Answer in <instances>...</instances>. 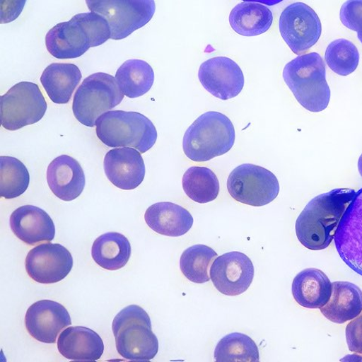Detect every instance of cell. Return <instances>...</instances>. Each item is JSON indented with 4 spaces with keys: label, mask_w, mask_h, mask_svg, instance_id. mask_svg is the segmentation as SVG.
I'll use <instances>...</instances> for the list:
<instances>
[{
    "label": "cell",
    "mask_w": 362,
    "mask_h": 362,
    "mask_svg": "<svg viewBox=\"0 0 362 362\" xmlns=\"http://www.w3.org/2000/svg\"><path fill=\"white\" fill-rule=\"evenodd\" d=\"M325 318L344 324L356 318L362 312V291L349 281H334L330 300L320 309Z\"/></svg>",
    "instance_id": "603a6c76"
},
{
    "label": "cell",
    "mask_w": 362,
    "mask_h": 362,
    "mask_svg": "<svg viewBox=\"0 0 362 362\" xmlns=\"http://www.w3.org/2000/svg\"><path fill=\"white\" fill-rule=\"evenodd\" d=\"M78 23L88 38L90 48L99 47L111 39V29L108 21L96 13L78 14L71 18Z\"/></svg>",
    "instance_id": "d6a6232c"
},
{
    "label": "cell",
    "mask_w": 362,
    "mask_h": 362,
    "mask_svg": "<svg viewBox=\"0 0 362 362\" xmlns=\"http://www.w3.org/2000/svg\"><path fill=\"white\" fill-rule=\"evenodd\" d=\"M274 16L266 6L255 2H243L231 11L230 23L233 30L244 37L263 34L273 24Z\"/></svg>",
    "instance_id": "d4e9b609"
},
{
    "label": "cell",
    "mask_w": 362,
    "mask_h": 362,
    "mask_svg": "<svg viewBox=\"0 0 362 362\" xmlns=\"http://www.w3.org/2000/svg\"><path fill=\"white\" fill-rule=\"evenodd\" d=\"M132 255L130 242L124 235L110 232L100 235L93 243L92 256L95 262L107 270L126 266Z\"/></svg>",
    "instance_id": "484cf974"
},
{
    "label": "cell",
    "mask_w": 362,
    "mask_h": 362,
    "mask_svg": "<svg viewBox=\"0 0 362 362\" xmlns=\"http://www.w3.org/2000/svg\"><path fill=\"white\" fill-rule=\"evenodd\" d=\"M104 168L110 182L124 190L139 187L146 173L141 153L132 147H121L110 151L105 156Z\"/></svg>",
    "instance_id": "2e32d148"
},
{
    "label": "cell",
    "mask_w": 362,
    "mask_h": 362,
    "mask_svg": "<svg viewBox=\"0 0 362 362\" xmlns=\"http://www.w3.org/2000/svg\"><path fill=\"white\" fill-rule=\"evenodd\" d=\"M88 9L109 22L111 39L119 40L144 26L153 18L154 0H86Z\"/></svg>",
    "instance_id": "52a82bcc"
},
{
    "label": "cell",
    "mask_w": 362,
    "mask_h": 362,
    "mask_svg": "<svg viewBox=\"0 0 362 362\" xmlns=\"http://www.w3.org/2000/svg\"><path fill=\"white\" fill-rule=\"evenodd\" d=\"M332 283L322 270L305 269L294 278L292 294L294 300L308 309H321L330 300Z\"/></svg>",
    "instance_id": "7402d4cb"
},
{
    "label": "cell",
    "mask_w": 362,
    "mask_h": 362,
    "mask_svg": "<svg viewBox=\"0 0 362 362\" xmlns=\"http://www.w3.org/2000/svg\"><path fill=\"white\" fill-rule=\"evenodd\" d=\"M346 337L351 352L362 355V315L347 325Z\"/></svg>",
    "instance_id": "e575fe53"
},
{
    "label": "cell",
    "mask_w": 362,
    "mask_h": 362,
    "mask_svg": "<svg viewBox=\"0 0 362 362\" xmlns=\"http://www.w3.org/2000/svg\"><path fill=\"white\" fill-rule=\"evenodd\" d=\"M27 0H0V22L8 24L16 20L24 9Z\"/></svg>",
    "instance_id": "d590c367"
},
{
    "label": "cell",
    "mask_w": 362,
    "mask_h": 362,
    "mask_svg": "<svg viewBox=\"0 0 362 362\" xmlns=\"http://www.w3.org/2000/svg\"><path fill=\"white\" fill-rule=\"evenodd\" d=\"M123 99L116 78L105 73L94 74L84 79L75 93L74 117L83 126L95 127L97 119L118 106Z\"/></svg>",
    "instance_id": "8992f818"
},
{
    "label": "cell",
    "mask_w": 362,
    "mask_h": 362,
    "mask_svg": "<svg viewBox=\"0 0 362 362\" xmlns=\"http://www.w3.org/2000/svg\"><path fill=\"white\" fill-rule=\"evenodd\" d=\"M71 324V315L64 305L49 300L33 303L25 315L28 333L44 344H55L59 334Z\"/></svg>",
    "instance_id": "9a60e30c"
},
{
    "label": "cell",
    "mask_w": 362,
    "mask_h": 362,
    "mask_svg": "<svg viewBox=\"0 0 362 362\" xmlns=\"http://www.w3.org/2000/svg\"><path fill=\"white\" fill-rule=\"evenodd\" d=\"M182 185L187 196L200 204L216 199L220 192L218 178L206 167L189 168L183 177Z\"/></svg>",
    "instance_id": "83f0119b"
},
{
    "label": "cell",
    "mask_w": 362,
    "mask_h": 362,
    "mask_svg": "<svg viewBox=\"0 0 362 362\" xmlns=\"http://www.w3.org/2000/svg\"><path fill=\"white\" fill-rule=\"evenodd\" d=\"M228 189L235 201L262 207L276 199L280 187L274 173L263 167L247 163L233 170L228 180Z\"/></svg>",
    "instance_id": "9c48e42d"
},
{
    "label": "cell",
    "mask_w": 362,
    "mask_h": 362,
    "mask_svg": "<svg viewBox=\"0 0 362 362\" xmlns=\"http://www.w3.org/2000/svg\"><path fill=\"white\" fill-rule=\"evenodd\" d=\"M45 45L58 59H73L84 54L90 45L82 27L71 19L55 25L47 34Z\"/></svg>",
    "instance_id": "ffe728a7"
},
{
    "label": "cell",
    "mask_w": 362,
    "mask_h": 362,
    "mask_svg": "<svg viewBox=\"0 0 362 362\" xmlns=\"http://www.w3.org/2000/svg\"><path fill=\"white\" fill-rule=\"evenodd\" d=\"M74 266L69 251L61 244H41L28 254L25 267L29 276L41 284H54L64 279Z\"/></svg>",
    "instance_id": "8fae6325"
},
{
    "label": "cell",
    "mask_w": 362,
    "mask_h": 362,
    "mask_svg": "<svg viewBox=\"0 0 362 362\" xmlns=\"http://www.w3.org/2000/svg\"><path fill=\"white\" fill-rule=\"evenodd\" d=\"M339 18L347 28L360 31L362 29V0H347L341 7Z\"/></svg>",
    "instance_id": "836d02e7"
},
{
    "label": "cell",
    "mask_w": 362,
    "mask_h": 362,
    "mask_svg": "<svg viewBox=\"0 0 362 362\" xmlns=\"http://www.w3.org/2000/svg\"><path fill=\"white\" fill-rule=\"evenodd\" d=\"M95 127L98 138L112 148L132 147L144 153L152 148L157 140L153 123L137 112H106L97 119Z\"/></svg>",
    "instance_id": "277c9868"
},
{
    "label": "cell",
    "mask_w": 362,
    "mask_h": 362,
    "mask_svg": "<svg viewBox=\"0 0 362 362\" xmlns=\"http://www.w3.org/2000/svg\"><path fill=\"white\" fill-rule=\"evenodd\" d=\"M144 219L154 232L170 237L184 235L194 224L187 209L169 202H158L147 209Z\"/></svg>",
    "instance_id": "44dd1931"
},
{
    "label": "cell",
    "mask_w": 362,
    "mask_h": 362,
    "mask_svg": "<svg viewBox=\"0 0 362 362\" xmlns=\"http://www.w3.org/2000/svg\"><path fill=\"white\" fill-rule=\"evenodd\" d=\"M243 1L255 2L262 4L266 6H273L284 1V0H243Z\"/></svg>",
    "instance_id": "8d00e7d4"
},
{
    "label": "cell",
    "mask_w": 362,
    "mask_h": 362,
    "mask_svg": "<svg viewBox=\"0 0 362 362\" xmlns=\"http://www.w3.org/2000/svg\"><path fill=\"white\" fill-rule=\"evenodd\" d=\"M255 267L246 255L233 252L214 259L211 267L210 278L213 285L226 296H238L252 284Z\"/></svg>",
    "instance_id": "7c38bea8"
},
{
    "label": "cell",
    "mask_w": 362,
    "mask_h": 362,
    "mask_svg": "<svg viewBox=\"0 0 362 362\" xmlns=\"http://www.w3.org/2000/svg\"><path fill=\"white\" fill-rule=\"evenodd\" d=\"M279 30L291 51L300 54L319 41L322 24L318 15L310 6L303 3H296L282 11Z\"/></svg>",
    "instance_id": "30bf717a"
},
{
    "label": "cell",
    "mask_w": 362,
    "mask_h": 362,
    "mask_svg": "<svg viewBox=\"0 0 362 362\" xmlns=\"http://www.w3.org/2000/svg\"><path fill=\"white\" fill-rule=\"evenodd\" d=\"M199 78L210 94L223 100L239 95L245 85L240 66L226 57H215L202 63Z\"/></svg>",
    "instance_id": "5bb4252c"
},
{
    "label": "cell",
    "mask_w": 362,
    "mask_h": 362,
    "mask_svg": "<svg viewBox=\"0 0 362 362\" xmlns=\"http://www.w3.org/2000/svg\"><path fill=\"white\" fill-rule=\"evenodd\" d=\"M10 226L18 239L29 245L54 239L52 219L47 211L37 206H24L15 210L11 214Z\"/></svg>",
    "instance_id": "e0dca14e"
},
{
    "label": "cell",
    "mask_w": 362,
    "mask_h": 362,
    "mask_svg": "<svg viewBox=\"0 0 362 362\" xmlns=\"http://www.w3.org/2000/svg\"><path fill=\"white\" fill-rule=\"evenodd\" d=\"M356 194L352 189H335L313 199L296 221L299 242L313 251L329 246L339 221Z\"/></svg>",
    "instance_id": "6da1fadb"
},
{
    "label": "cell",
    "mask_w": 362,
    "mask_h": 362,
    "mask_svg": "<svg viewBox=\"0 0 362 362\" xmlns=\"http://www.w3.org/2000/svg\"><path fill=\"white\" fill-rule=\"evenodd\" d=\"M25 165L11 156H0V194L6 199L25 194L30 185Z\"/></svg>",
    "instance_id": "4dcf8cb0"
},
{
    "label": "cell",
    "mask_w": 362,
    "mask_h": 362,
    "mask_svg": "<svg viewBox=\"0 0 362 362\" xmlns=\"http://www.w3.org/2000/svg\"><path fill=\"white\" fill-rule=\"evenodd\" d=\"M82 74L73 64L54 63L45 68L40 82L53 103L65 105L81 81Z\"/></svg>",
    "instance_id": "cb8c5ba5"
},
{
    "label": "cell",
    "mask_w": 362,
    "mask_h": 362,
    "mask_svg": "<svg viewBox=\"0 0 362 362\" xmlns=\"http://www.w3.org/2000/svg\"><path fill=\"white\" fill-rule=\"evenodd\" d=\"M283 78L305 109L319 112L327 107L331 90L326 81L325 64L320 54L299 55L286 65Z\"/></svg>",
    "instance_id": "7a4b0ae2"
},
{
    "label": "cell",
    "mask_w": 362,
    "mask_h": 362,
    "mask_svg": "<svg viewBox=\"0 0 362 362\" xmlns=\"http://www.w3.org/2000/svg\"><path fill=\"white\" fill-rule=\"evenodd\" d=\"M152 66L142 60H129L119 68L116 79L121 92L129 98H139L149 92L154 83Z\"/></svg>",
    "instance_id": "4316f807"
},
{
    "label": "cell",
    "mask_w": 362,
    "mask_h": 362,
    "mask_svg": "<svg viewBox=\"0 0 362 362\" xmlns=\"http://www.w3.org/2000/svg\"><path fill=\"white\" fill-rule=\"evenodd\" d=\"M358 168L360 175L362 177V154L361 155L358 160Z\"/></svg>",
    "instance_id": "74e56055"
},
{
    "label": "cell",
    "mask_w": 362,
    "mask_h": 362,
    "mask_svg": "<svg viewBox=\"0 0 362 362\" xmlns=\"http://www.w3.org/2000/svg\"><path fill=\"white\" fill-rule=\"evenodd\" d=\"M216 361H259L258 347L253 339L244 334L234 332L223 337L214 349Z\"/></svg>",
    "instance_id": "f546056e"
},
{
    "label": "cell",
    "mask_w": 362,
    "mask_h": 362,
    "mask_svg": "<svg viewBox=\"0 0 362 362\" xmlns=\"http://www.w3.org/2000/svg\"><path fill=\"white\" fill-rule=\"evenodd\" d=\"M113 335L118 354L124 359L147 361L155 358L158 341L150 316L138 305L122 310L113 320Z\"/></svg>",
    "instance_id": "5b68a950"
},
{
    "label": "cell",
    "mask_w": 362,
    "mask_h": 362,
    "mask_svg": "<svg viewBox=\"0 0 362 362\" xmlns=\"http://www.w3.org/2000/svg\"><path fill=\"white\" fill-rule=\"evenodd\" d=\"M47 103L38 85L21 82L11 87L0 100L2 126L16 131L40 121Z\"/></svg>",
    "instance_id": "ba28073f"
},
{
    "label": "cell",
    "mask_w": 362,
    "mask_h": 362,
    "mask_svg": "<svg viewBox=\"0 0 362 362\" xmlns=\"http://www.w3.org/2000/svg\"><path fill=\"white\" fill-rule=\"evenodd\" d=\"M48 185L59 199L71 202L82 194L86 176L81 164L74 158L62 155L54 158L47 169Z\"/></svg>",
    "instance_id": "ac0fdd59"
},
{
    "label": "cell",
    "mask_w": 362,
    "mask_h": 362,
    "mask_svg": "<svg viewBox=\"0 0 362 362\" xmlns=\"http://www.w3.org/2000/svg\"><path fill=\"white\" fill-rule=\"evenodd\" d=\"M217 257V252L207 245H192L180 257V270L190 281L203 284L210 281L209 268Z\"/></svg>",
    "instance_id": "f1b7e54d"
},
{
    "label": "cell",
    "mask_w": 362,
    "mask_h": 362,
    "mask_svg": "<svg viewBox=\"0 0 362 362\" xmlns=\"http://www.w3.org/2000/svg\"><path fill=\"white\" fill-rule=\"evenodd\" d=\"M235 134L231 120L223 113L210 111L200 116L187 130L183 149L190 160L207 162L229 152Z\"/></svg>",
    "instance_id": "3957f363"
},
{
    "label": "cell",
    "mask_w": 362,
    "mask_h": 362,
    "mask_svg": "<svg viewBox=\"0 0 362 362\" xmlns=\"http://www.w3.org/2000/svg\"><path fill=\"white\" fill-rule=\"evenodd\" d=\"M334 243L344 262L362 276V188L339 221Z\"/></svg>",
    "instance_id": "4fadbf2b"
},
{
    "label": "cell",
    "mask_w": 362,
    "mask_h": 362,
    "mask_svg": "<svg viewBox=\"0 0 362 362\" xmlns=\"http://www.w3.org/2000/svg\"><path fill=\"white\" fill-rule=\"evenodd\" d=\"M358 38L360 42L362 43V29L358 32Z\"/></svg>",
    "instance_id": "f35d334b"
},
{
    "label": "cell",
    "mask_w": 362,
    "mask_h": 362,
    "mask_svg": "<svg viewBox=\"0 0 362 362\" xmlns=\"http://www.w3.org/2000/svg\"><path fill=\"white\" fill-rule=\"evenodd\" d=\"M359 52L356 45L345 39L333 41L325 52V61L328 66L339 76L353 74L359 64Z\"/></svg>",
    "instance_id": "1f68e13d"
},
{
    "label": "cell",
    "mask_w": 362,
    "mask_h": 362,
    "mask_svg": "<svg viewBox=\"0 0 362 362\" xmlns=\"http://www.w3.org/2000/svg\"><path fill=\"white\" fill-rule=\"evenodd\" d=\"M59 353L72 361H96L104 354L103 339L88 327H66L58 341Z\"/></svg>",
    "instance_id": "d6986e66"
}]
</instances>
